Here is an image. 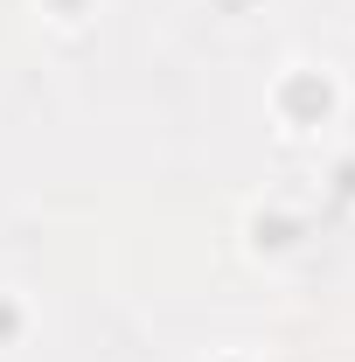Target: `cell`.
<instances>
[{"instance_id":"obj_1","label":"cell","mask_w":355,"mask_h":362,"mask_svg":"<svg viewBox=\"0 0 355 362\" xmlns=\"http://www.w3.org/2000/svg\"><path fill=\"white\" fill-rule=\"evenodd\" d=\"M49 14L56 21H84V0H49Z\"/></svg>"}]
</instances>
